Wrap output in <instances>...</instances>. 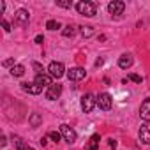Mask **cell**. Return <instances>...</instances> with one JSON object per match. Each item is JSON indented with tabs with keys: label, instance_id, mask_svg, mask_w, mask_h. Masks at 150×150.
Masks as SVG:
<instances>
[{
	"label": "cell",
	"instance_id": "cell-8",
	"mask_svg": "<svg viewBox=\"0 0 150 150\" xmlns=\"http://www.w3.org/2000/svg\"><path fill=\"white\" fill-rule=\"evenodd\" d=\"M60 94H62V85H60V83H53V85H51V87H48V90H46V97H48L50 101L58 99V97H60Z\"/></svg>",
	"mask_w": 150,
	"mask_h": 150
},
{
	"label": "cell",
	"instance_id": "cell-15",
	"mask_svg": "<svg viewBox=\"0 0 150 150\" xmlns=\"http://www.w3.org/2000/svg\"><path fill=\"white\" fill-rule=\"evenodd\" d=\"M99 141H101V138H99V134H94L90 139H88V145H87V150H97V146H99Z\"/></svg>",
	"mask_w": 150,
	"mask_h": 150
},
{
	"label": "cell",
	"instance_id": "cell-12",
	"mask_svg": "<svg viewBox=\"0 0 150 150\" xmlns=\"http://www.w3.org/2000/svg\"><path fill=\"white\" fill-rule=\"evenodd\" d=\"M14 21H16L18 25H27V23H28V11L18 9L16 14H14Z\"/></svg>",
	"mask_w": 150,
	"mask_h": 150
},
{
	"label": "cell",
	"instance_id": "cell-24",
	"mask_svg": "<svg viewBox=\"0 0 150 150\" xmlns=\"http://www.w3.org/2000/svg\"><path fill=\"white\" fill-rule=\"evenodd\" d=\"M32 65H34V69H35V72H37V74H44V72H42V65H41V64H37V62H34Z\"/></svg>",
	"mask_w": 150,
	"mask_h": 150
},
{
	"label": "cell",
	"instance_id": "cell-1",
	"mask_svg": "<svg viewBox=\"0 0 150 150\" xmlns=\"http://www.w3.org/2000/svg\"><path fill=\"white\" fill-rule=\"evenodd\" d=\"M76 9H78L80 14L88 16V18L96 16V13H97L96 4H94V2H87V0H81V2H78V4H76Z\"/></svg>",
	"mask_w": 150,
	"mask_h": 150
},
{
	"label": "cell",
	"instance_id": "cell-22",
	"mask_svg": "<svg viewBox=\"0 0 150 150\" xmlns=\"http://www.w3.org/2000/svg\"><path fill=\"white\" fill-rule=\"evenodd\" d=\"M53 141H60V138H62V134H60V131H51L50 134H48Z\"/></svg>",
	"mask_w": 150,
	"mask_h": 150
},
{
	"label": "cell",
	"instance_id": "cell-3",
	"mask_svg": "<svg viewBox=\"0 0 150 150\" xmlns=\"http://www.w3.org/2000/svg\"><path fill=\"white\" fill-rule=\"evenodd\" d=\"M81 110L85 111V113H90L94 108H96V104H97V97H94L92 94H85L83 97H81Z\"/></svg>",
	"mask_w": 150,
	"mask_h": 150
},
{
	"label": "cell",
	"instance_id": "cell-26",
	"mask_svg": "<svg viewBox=\"0 0 150 150\" xmlns=\"http://www.w3.org/2000/svg\"><path fill=\"white\" fill-rule=\"evenodd\" d=\"M2 27H4V30H6V32H11V25H9L6 20H2Z\"/></svg>",
	"mask_w": 150,
	"mask_h": 150
},
{
	"label": "cell",
	"instance_id": "cell-30",
	"mask_svg": "<svg viewBox=\"0 0 150 150\" xmlns=\"http://www.w3.org/2000/svg\"><path fill=\"white\" fill-rule=\"evenodd\" d=\"M6 11V4L4 2H0V13H4Z\"/></svg>",
	"mask_w": 150,
	"mask_h": 150
},
{
	"label": "cell",
	"instance_id": "cell-13",
	"mask_svg": "<svg viewBox=\"0 0 150 150\" xmlns=\"http://www.w3.org/2000/svg\"><path fill=\"white\" fill-rule=\"evenodd\" d=\"M21 88L25 92H28V94H34V96L42 92V87H39L37 83H21Z\"/></svg>",
	"mask_w": 150,
	"mask_h": 150
},
{
	"label": "cell",
	"instance_id": "cell-17",
	"mask_svg": "<svg viewBox=\"0 0 150 150\" xmlns=\"http://www.w3.org/2000/svg\"><path fill=\"white\" fill-rule=\"evenodd\" d=\"M28 122H30V125H32V127H37V125H41L42 117H41L39 113H32V115H30V118H28Z\"/></svg>",
	"mask_w": 150,
	"mask_h": 150
},
{
	"label": "cell",
	"instance_id": "cell-2",
	"mask_svg": "<svg viewBox=\"0 0 150 150\" xmlns=\"http://www.w3.org/2000/svg\"><path fill=\"white\" fill-rule=\"evenodd\" d=\"M48 72H50V76H51V78L58 80V78H62L64 74H65V67H64L62 62H51L50 67H48Z\"/></svg>",
	"mask_w": 150,
	"mask_h": 150
},
{
	"label": "cell",
	"instance_id": "cell-4",
	"mask_svg": "<svg viewBox=\"0 0 150 150\" xmlns=\"http://www.w3.org/2000/svg\"><path fill=\"white\" fill-rule=\"evenodd\" d=\"M85 76H87V71H85L83 67H72V69L67 71L69 81H80V80H83Z\"/></svg>",
	"mask_w": 150,
	"mask_h": 150
},
{
	"label": "cell",
	"instance_id": "cell-16",
	"mask_svg": "<svg viewBox=\"0 0 150 150\" xmlns=\"http://www.w3.org/2000/svg\"><path fill=\"white\" fill-rule=\"evenodd\" d=\"M11 74H13L14 78H20V76H23V74H25V67L20 65V64H16V65L11 67Z\"/></svg>",
	"mask_w": 150,
	"mask_h": 150
},
{
	"label": "cell",
	"instance_id": "cell-6",
	"mask_svg": "<svg viewBox=\"0 0 150 150\" xmlns=\"http://www.w3.org/2000/svg\"><path fill=\"white\" fill-rule=\"evenodd\" d=\"M97 106H99L101 110H104V111L111 110V106H113V99H111V96L106 94V92L99 94V96H97Z\"/></svg>",
	"mask_w": 150,
	"mask_h": 150
},
{
	"label": "cell",
	"instance_id": "cell-31",
	"mask_svg": "<svg viewBox=\"0 0 150 150\" xmlns=\"http://www.w3.org/2000/svg\"><path fill=\"white\" fill-rule=\"evenodd\" d=\"M110 146L115 148V146H117V141H115V139H110Z\"/></svg>",
	"mask_w": 150,
	"mask_h": 150
},
{
	"label": "cell",
	"instance_id": "cell-23",
	"mask_svg": "<svg viewBox=\"0 0 150 150\" xmlns=\"http://www.w3.org/2000/svg\"><path fill=\"white\" fill-rule=\"evenodd\" d=\"M129 80L134 81V83H141V76H138V74H132V72L129 74Z\"/></svg>",
	"mask_w": 150,
	"mask_h": 150
},
{
	"label": "cell",
	"instance_id": "cell-11",
	"mask_svg": "<svg viewBox=\"0 0 150 150\" xmlns=\"http://www.w3.org/2000/svg\"><path fill=\"white\" fill-rule=\"evenodd\" d=\"M139 115L145 122H150V99H145L139 108Z\"/></svg>",
	"mask_w": 150,
	"mask_h": 150
},
{
	"label": "cell",
	"instance_id": "cell-19",
	"mask_svg": "<svg viewBox=\"0 0 150 150\" xmlns=\"http://www.w3.org/2000/svg\"><path fill=\"white\" fill-rule=\"evenodd\" d=\"M80 32H81V35H83V37H92V35L96 34L94 27H81V28H80Z\"/></svg>",
	"mask_w": 150,
	"mask_h": 150
},
{
	"label": "cell",
	"instance_id": "cell-21",
	"mask_svg": "<svg viewBox=\"0 0 150 150\" xmlns=\"http://www.w3.org/2000/svg\"><path fill=\"white\" fill-rule=\"evenodd\" d=\"M57 6H58V7H64V9H71V7H72V2H65V0H57Z\"/></svg>",
	"mask_w": 150,
	"mask_h": 150
},
{
	"label": "cell",
	"instance_id": "cell-14",
	"mask_svg": "<svg viewBox=\"0 0 150 150\" xmlns=\"http://www.w3.org/2000/svg\"><path fill=\"white\" fill-rule=\"evenodd\" d=\"M132 55H129V53H125V55H122L120 58H118V65L122 67V69H129L131 65H132Z\"/></svg>",
	"mask_w": 150,
	"mask_h": 150
},
{
	"label": "cell",
	"instance_id": "cell-9",
	"mask_svg": "<svg viewBox=\"0 0 150 150\" xmlns=\"http://www.w3.org/2000/svg\"><path fill=\"white\" fill-rule=\"evenodd\" d=\"M139 139L145 143V145H150V122H145V124H141V127H139Z\"/></svg>",
	"mask_w": 150,
	"mask_h": 150
},
{
	"label": "cell",
	"instance_id": "cell-18",
	"mask_svg": "<svg viewBox=\"0 0 150 150\" xmlns=\"http://www.w3.org/2000/svg\"><path fill=\"white\" fill-rule=\"evenodd\" d=\"M74 34H76V27H72V25H67L62 30V35L64 37H74Z\"/></svg>",
	"mask_w": 150,
	"mask_h": 150
},
{
	"label": "cell",
	"instance_id": "cell-28",
	"mask_svg": "<svg viewBox=\"0 0 150 150\" xmlns=\"http://www.w3.org/2000/svg\"><path fill=\"white\" fill-rule=\"evenodd\" d=\"M39 143H41L42 146H46V145H48V138H41V141H39Z\"/></svg>",
	"mask_w": 150,
	"mask_h": 150
},
{
	"label": "cell",
	"instance_id": "cell-20",
	"mask_svg": "<svg viewBox=\"0 0 150 150\" xmlns=\"http://www.w3.org/2000/svg\"><path fill=\"white\" fill-rule=\"evenodd\" d=\"M46 28H48V30H58V28H62V25H60L57 20H50V21L46 23Z\"/></svg>",
	"mask_w": 150,
	"mask_h": 150
},
{
	"label": "cell",
	"instance_id": "cell-29",
	"mask_svg": "<svg viewBox=\"0 0 150 150\" xmlns=\"http://www.w3.org/2000/svg\"><path fill=\"white\" fill-rule=\"evenodd\" d=\"M0 143H2V146H6V143H7V138H6V136H2V138H0Z\"/></svg>",
	"mask_w": 150,
	"mask_h": 150
},
{
	"label": "cell",
	"instance_id": "cell-5",
	"mask_svg": "<svg viewBox=\"0 0 150 150\" xmlns=\"http://www.w3.org/2000/svg\"><path fill=\"white\" fill-rule=\"evenodd\" d=\"M60 134H62V138L67 143H74V141H76V131H74L72 127H69L67 124H62L60 125Z\"/></svg>",
	"mask_w": 150,
	"mask_h": 150
},
{
	"label": "cell",
	"instance_id": "cell-25",
	"mask_svg": "<svg viewBox=\"0 0 150 150\" xmlns=\"http://www.w3.org/2000/svg\"><path fill=\"white\" fill-rule=\"evenodd\" d=\"M2 65H4V67H9V65H16V64H14V60H13V58H7V60H4V64H2Z\"/></svg>",
	"mask_w": 150,
	"mask_h": 150
},
{
	"label": "cell",
	"instance_id": "cell-10",
	"mask_svg": "<svg viewBox=\"0 0 150 150\" xmlns=\"http://www.w3.org/2000/svg\"><path fill=\"white\" fill-rule=\"evenodd\" d=\"M34 83H37L39 87H51L53 85V78L50 76V74H37Z\"/></svg>",
	"mask_w": 150,
	"mask_h": 150
},
{
	"label": "cell",
	"instance_id": "cell-7",
	"mask_svg": "<svg viewBox=\"0 0 150 150\" xmlns=\"http://www.w3.org/2000/svg\"><path fill=\"white\" fill-rule=\"evenodd\" d=\"M124 9H125V4L122 2V0H113V2L108 4V11H110V14H113V16H120V14L124 13Z\"/></svg>",
	"mask_w": 150,
	"mask_h": 150
},
{
	"label": "cell",
	"instance_id": "cell-27",
	"mask_svg": "<svg viewBox=\"0 0 150 150\" xmlns=\"http://www.w3.org/2000/svg\"><path fill=\"white\" fill-rule=\"evenodd\" d=\"M42 41H44V37L39 34V35H35V44H42Z\"/></svg>",
	"mask_w": 150,
	"mask_h": 150
}]
</instances>
